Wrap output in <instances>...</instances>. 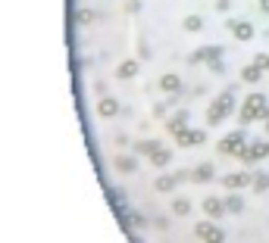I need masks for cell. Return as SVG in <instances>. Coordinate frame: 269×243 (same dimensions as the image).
Returning <instances> with one entry per match:
<instances>
[{"mask_svg":"<svg viewBox=\"0 0 269 243\" xmlns=\"http://www.w3.org/2000/svg\"><path fill=\"white\" fill-rule=\"evenodd\" d=\"M232 112H235V93L232 90H222L216 100H210V109H207V125L210 128H216V125H222Z\"/></svg>","mask_w":269,"mask_h":243,"instance_id":"1","label":"cell"},{"mask_svg":"<svg viewBox=\"0 0 269 243\" xmlns=\"http://www.w3.org/2000/svg\"><path fill=\"white\" fill-rule=\"evenodd\" d=\"M266 97L263 93H247L244 97V103H241V112H238V119H241V125H250V122H257V119H263L266 116Z\"/></svg>","mask_w":269,"mask_h":243,"instance_id":"2","label":"cell"},{"mask_svg":"<svg viewBox=\"0 0 269 243\" xmlns=\"http://www.w3.org/2000/svg\"><path fill=\"white\" fill-rule=\"evenodd\" d=\"M244 147H247L244 131H232V134H225V137L216 143V150H219V153H225V156H241Z\"/></svg>","mask_w":269,"mask_h":243,"instance_id":"3","label":"cell"},{"mask_svg":"<svg viewBox=\"0 0 269 243\" xmlns=\"http://www.w3.org/2000/svg\"><path fill=\"white\" fill-rule=\"evenodd\" d=\"M266 156H269V140H254V143L244 147V153H241L238 159L250 165V162H260V159H266Z\"/></svg>","mask_w":269,"mask_h":243,"instance_id":"4","label":"cell"},{"mask_svg":"<svg viewBox=\"0 0 269 243\" xmlns=\"http://www.w3.org/2000/svg\"><path fill=\"white\" fill-rule=\"evenodd\" d=\"M232 34H235V41H250L254 37V25L250 22H228Z\"/></svg>","mask_w":269,"mask_h":243,"instance_id":"5","label":"cell"},{"mask_svg":"<svg viewBox=\"0 0 269 243\" xmlns=\"http://www.w3.org/2000/svg\"><path fill=\"white\" fill-rule=\"evenodd\" d=\"M241 78H244L247 84H257V81L263 78V72H260V69H257L254 63H250V66H244V69H241Z\"/></svg>","mask_w":269,"mask_h":243,"instance_id":"6","label":"cell"},{"mask_svg":"<svg viewBox=\"0 0 269 243\" xmlns=\"http://www.w3.org/2000/svg\"><path fill=\"white\" fill-rule=\"evenodd\" d=\"M250 187H254L257 193H266V190H269V175H266V172L254 175V181H250Z\"/></svg>","mask_w":269,"mask_h":243,"instance_id":"7","label":"cell"},{"mask_svg":"<svg viewBox=\"0 0 269 243\" xmlns=\"http://www.w3.org/2000/svg\"><path fill=\"white\" fill-rule=\"evenodd\" d=\"M254 66H257L260 72H263V69H269V56H266V53H257V56H254Z\"/></svg>","mask_w":269,"mask_h":243,"instance_id":"8","label":"cell"},{"mask_svg":"<svg viewBox=\"0 0 269 243\" xmlns=\"http://www.w3.org/2000/svg\"><path fill=\"white\" fill-rule=\"evenodd\" d=\"M260 13H269V0H260Z\"/></svg>","mask_w":269,"mask_h":243,"instance_id":"9","label":"cell"},{"mask_svg":"<svg viewBox=\"0 0 269 243\" xmlns=\"http://www.w3.org/2000/svg\"><path fill=\"white\" fill-rule=\"evenodd\" d=\"M263 119H266V131H269V106H266V116Z\"/></svg>","mask_w":269,"mask_h":243,"instance_id":"10","label":"cell"}]
</instances>
